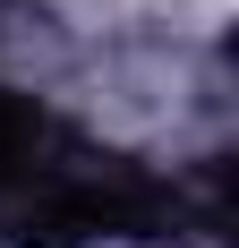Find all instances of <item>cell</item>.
Listing matches in <instances>:
<instances>
[{
    "instance_id": "cell-1",
    "label": "cell",
    "mask_w": 239,
    "mask_h": 248,
    "mask_svg": "<svg viewBox=\"0 0 239 248\" xmlns=\"http://www.w3.org/2000/svg\"><path fill=\"white\" fill-rule=\"evenodd\" d=\"M179 223V188L103 154L60 111L0 86V240H154Z\"/></svg>"
}]
</instances>
